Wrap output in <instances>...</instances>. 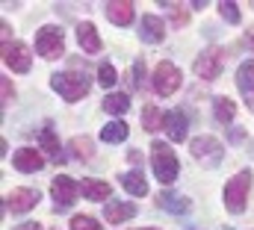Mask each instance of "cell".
Masks as SVG:
<instances>
[{
	"label": "cell",
	"mask_w": 254,
	"mask_h": 230,
	"mask_svg": "<svg viewBox=\"0 0 254 230\" xmlns=\"http://www.w3.org/2000/svg\"><path fill=\"white\" fill-rule=\"evenodd\" d=\"M12 230H42V228H39V222H24V225H18Z\"/></svg>",
	"instance_id": "d6a6232c"
},
{
	"label": "cell",
	"mask_w": 254,
	"mask_h": 230,
	"mask_svg": "<svg viewBox=\"0 0 254 230\" xmlns=\"http://www.w3.org/2000/svg\"><path fill=\"white\" fill-rule=\"evenodd\" d=\"M154 92L157 95H163V98H169V95H175L178 89H181V83H184V74H181V68L175 65V62H160L157 68H154Z\"/></svg>",
	"instance_id": "5b68a950"
},
{
	"label": "cell",
	"mask_w": 254,
	"mask_h": 230,
	"mask_svg": "<svg viewBox=\"0 0 254 230\" xmlns=\"http://www.w3.org/2000/svg\"><path fill=\"white\" fill-rule=\"evenodd\" d=\"M77 42H80V48H83L86 54H98V51H101V36H98L95 24H89V21L77 24Z\"/></svg>",
	"instance_id": "e0dca14e"
},
{
	"label": "cell",
	"mask_w": 254,
	"mask_h": 230,
	"mask_svg": "<svg viewBox=\"0 0 254 230\" xmlns=\"http://www.w3.org/2000/svg\"><path fill=\"white\" fill-rule=\"evenodd\" d=\"M12 166H15L21 174H36V172H42L45 157H42L36 148H18L15 157H12Z\"/></svg>",
	"instance_id": "8fae6325"
},
{
	"label": "cell",
	"mask_w": 254,
	"mask_h": 230,
	"mask_svg": "<svg viewBox=\"0 0 254 230\" xmlns=\"http://www.w3.org/2000/svg\"><path fill=\"white\" fill-rule=\"evenodd\" d=\"M133 86L136 89H145V62L142 59L133 62Z\"/></svg>",
	"instance_id": "4dcf8cb0"
},
{
	"label": "cell",
	"mask_w": 254,
	"mask_h": 230,
	"mask_svg": "<svg viewBox=\"0 0 254 230\" xmlns=\"http://www.w3.org/2000/svg\"><path fill=\"white\" fill-rule=\"evenodd\" d=\"M187 127H190L187 113H181V110H169V113H166L163 130H166V136H169L172 142H184V139H187Z\"/></svg>",
	"instance_id": "5bb4252c"
},
{
	"label": "cell",
	"mask_w": 254,
	"mask_h": 230,
	"mask_svg": "<svg viewBox=\"0 0 254 230\" xmlns=\"http://www.w3.org/2000/svg\"><path fill=\"white\" fill-rule=\"evenodd\" d=\"M122 186H125L133 198H145V195H148V183H145V177H142L139 172L122 174Z\"/></svg>",
	"instance_id": "44dd1931"
},
{
	"label": "cell",
	"mask_w": 254,
	"mask_h": 230,
	"mask_svg": "<svg viewBox=\"0 0 254 230\" xmlns=\"http://www.w3.org/2000/svg\"><path fill=\"white\" fill-rule=\"evenodd\" d=\"M136 213H139V207L133 201H107V207H104V219L110 225H125Z\"/></svg>",
	"instance_id": "7c38bea8"
},
{
	"label": "cell",
	"mask_w": 254,
	"mask_h": 230,
	"mask_svg": "<svg viewBox=\"0 0 254 230\" xmlns=\"http://www.w3.org/2000/svg\"><path fill=\"white\" fill-rule=\"evenodd\" d=\"M151 166H154V177L160 183H175L178 174H181V163H178V154L172 151L169 142H154L151 145Z\"/></svg>",
	"instance_id": "6da1fadb"
},
{
	"label": "cell",
	"mask_w": 254,
	"mask_h": 230,
	"mask_svg": "<svg viewBox=\"0 0 254 230\" xmlns=\"http://www.w3.org/2000/svg\"><path fill=\"white\" fill-rule=\"evenodd\" d=\"M139 39H142L145 45H160V42L166 39V24H163V18L145 15V18H142V33H139Z\"/></svg>",
	"instance_id": "2e32d148"
},
{
	"label": "cell",
	"mask_w": 254,
	"mask_h": 230,
	"mask_svg": "<svg viewBox=\"0 0 254 230\" xmlns=\"http://www.w3.org/2000/svg\"><path fill=\"white\" fill-rule=\"evenodd\" d=\"M163 121H166V113H160L157 107H145V110H142V127H145L148 133L163 130Z\"/></svg>",
	"instance_id": "cb8c5ba5"
},
{
	"label": "cell",
	"mask_w": 254,
	"mask_h": 230,
	"mask_svg": "<svg viewBox=\"0 0 254 230\" xmlns=\"http://www.w3.org/2000/svg\"><path fill=\"white\" fill-rule=\"evenodd\" d=\"M71 230H101V225L92 216H74L71 219Z\"/></svg>",
	"instance_id": "f1b7e54d"
},
{
	"label": "cell",
	"mask_w": 254,
	"mask_h": 230,
	"mask_svg": "<svg viewBox=\"0 0 254 230\" xmlns=\"http://www.w3.org/2000/svg\"><path fill=\"white\" fill-rule=\"evenodd\" d=\"M222 68H225V51L222 48H207L195 59V74L201 80H216L222 74Z\"/></svg>",
	"instance_id": "52a82bcc"
},
{
	"label": "cell",
	"mask_w": 254,
	"mask_h": 230,
	"mask_svg": "<svg viewBox=\"0 0 254 230\" xmlns=\"http://www.w3.org/2000/svg\"><path fill=\"white\" fill-rule=\"evenodd\" d=\"M0 83H3V104H9V98H15V89H12V83H9L6 77H3Z\"/></svg>",
	"instance_id": "1f68e13d"
},
{
	"label": "cell",
	"mask_w": 254,
	"mask_h": 230,
	"mask_svg": "<svg viewBox=\"0 0 254 230\" xmlns=\"http://www.w3.org/2000/svg\"><path fill=\"white\" fill-rule=\"evenodd\" d=\"M39 201H42L39 189L18 186V189H12V192L3 198V210H6V213H15V216H21V213H30V210H33Z\"/></svg>",
	"instance_id": "8992f818"
},
{
	"label": "cell",
	"mask_w": 254,
	"mask_h": 230,
	"mask_svg": "<svg viewBox=\"0 0 254 230\" xmlns=\"http://www.w3.org/2000/svg\"><path fill=\"white\" fill-rule=\"evenodd\" d=\"M104 12H107V18H110L116 27H127V24L133 21V15H136V6H133L130 0H110V3L104 6Z\"/></svg>",
	"instance_id": "9a60e30c"
},
{
	"label": "cell",
	"mask_w": 254,
	"mask_h": 230,
	"mask_svg": "<svg viewBox=\"0 0 254 230\" xmlns=\"http://www.w3.org/2000/svg\"><path fill=\"white\" fill-rule=\"evenodd\" d=\"M36 51L39 57L45 59H60L65 54V36H63V27L57 24H45L39 33H36Z\"/></svg>",
	"instance_id": "277c9868"
},
{
	"label": "cell",
	"mask_w": 254,
	"mask_h": 230,
	"mask_svg": "<svg viewBox=\"0 0 254 230\" xmlns=\"http://www.w3.org/2000/svg\"><path fill=\"white\" fill-rule=\"evenodd\" d=\"M68 148H71V154L77 160H92V139L89 136H74Z\"/></svg>",
	"instance_id": "484cf974"
},
{
	"label": "cell",
	"mask_w": 254,
	"mask_h": 230,
	"mask_svg": "<svg viewBox=\"0 0 254 230\" xmlns=\"http://www.w3.org/2000/svg\"><path fill=\"white\" fill-rule=\"evenodd\" d=\"M190 151L201 163H219L222 160V142L216 136H195L190 142Z\"/></svg>",
	"instance_id": "30bf717a"
},
{
	"label": "cell",
	"mask_w": 254,
	"mask_h": 230,
	"mask_svg": "<svg viewBox=\"0 0 254 230\" xmlns=\"http://www.w3.org/2000/svg\"><path fill=\"white\" fill-rule=\"evenodd\" d=\"M219 12H222V18L228 21V24H240V6L237 3H219Z\"/></svg>",
	"instance_id": "83f0119b"
},
{
	"label": "cell",
	"mask_w": 254,
	"mask_h": 230,
	"mask_svg": "<svg viewBox=\"0 0 254 230\" xmlns=\"http://www.w3.org/2000/svg\"><path fill=\"white\" fill-rule=\"evenodd\" d=\"M213 115H216V121H219V124H225V127H228V124L234 121V115H237V104H234L231 98H225V95H222V98H216V101H213Z\"/></svg>",
	"instance_id": "ffe728a7"
},
{
	"label": "cell",
	"mask_w": 254,
	"mask_h": 230,
	"mask_svg": "<svg viewBox=\"0 0 254 230\" xmlns=\"http://www.w3.org/2000/svg\"><path fill=\"white\" fill-rule=\"evenodd\" d=\"M39 142H42V148H45L54 160H60V157H63V154H60V139H57V133H54V127H51V124H48V127H42Z\"/></svg>",
	"instance_id": "d4e9b609"
},
{
	"label": "cell",
	"mask_w": 254,
	"mask_h": 230,
	"mask_svg": "<svg viewBox=\"0 0 254 230\" xmlns=\"http://www.w3.org/2000/svg\"><path fill=\"white\" fill-rule=\"evenodd\" d=\"M145 230H154V228H145Z\"/></svg>",
	"instance_id": "e575fe53"
},
{
	"label": "cell",
	"mask_w": 254,
	"mask_h": 230,
	"mask_svg": "<svg viewBox=\"0 0 254 230\" xmlns=\"http://www.w3.org/2000/svg\"><path fill=\"white\" fill-rule=\"evenodd\" d=\"M51 86H54V92L65 98L68 104H74V101H80V98H86L89 95V77L83 74V71H63V74H54L51 77Z\"/></svg>",
	"instance_id": "3957f363"
},
{
	"label": "cell",
	"mask_w": 254,
	"mask_h": 230,
	"mask_svg": "<svg viewBox=\"0 0 254 230\" xmlns=\"http://www.w3.org/2000/svg\"><path fill=\"white\" fill-rule=\"evenodd\" d=\"M80 192L89 201H107V198H113V186L107 180H83L80 183Z\"/></svg>",
	"instance_id": "d6986e66"
},
{
	"label": "cell",
	"mask_w": 254,
	"mask_h": 230,
	"mask_svg": "<svg viewBox=\"0 0 254 230\" xmlns=\"http://www.w3.org/2000/svg\"><path fill=\"white\" fill-rule=\"evenodd\" d=\"M127 139V124L125 121H110L104 130H101V142H107V145H119V142H125Z\"/></svg>",
	"instance_id": "7402d4cb"
},
{
	"label": "cell",
	"mask_w": 254,
	"mask_h": 230,
	"mask_svg": "<svg viewBox=\"0 0 254 230\" xmlns=\"http://www.w3.org/2000/svg\"><path fill=\"white\" fill-rule=\"evenodd\" d=\"M166 9H169V15H172V21H175V24H181V27L187 24V18H190V15H187V9H184V6H175V3H166Z\"/></svg>",
	"instance_id": "f546056e"
},
{
	"label": "cell",
	"mask_w": 254,
	"mask_h": 230,
	"mask_svg": "<svg viewBox=\"0 0 254 230\" xmlns=\"http://www.w3.org/2000/svg\"><path fill=\"white\" fill-rule=\"evenodd\" d=\"M254 183V174L252 169H243V172H237L228 183H225V207H228V213H234V216H240L243 210H246V204H249V189H252Z\"/></svg>",
	"instance_id": "7a4b0ae2"
},
{
	"label": "cell",
	"mask_w": 254,
	"mask_h": 230,
	"mask_svg": "<svg viewBox=\"0 0 254 230\" xmlns=\"http://www.w3.org/2000/svg\"><path fill=\"white\" fill-rule=\"evenodd\" d=\"M104 110L110 115H125L127 110H130V95H125V92L107 95V98H104Z\"/></svg>",
	"instance_id": "603a6c76"
},
{
	"label": "cell",
	"mask_w": 254,
	"mask_h": 230,
	"mask_svg": "<svg viewBox=\"0 0 254 230\" xmlns=\"http://www.w3.org/2000/svg\"><path fill=\"white\" fill-rule=\"evenodd\" d=\"M30 62H33L30 59V48L24 42H12V45L6 42L3 45V65L12 68L15 74H27L30 71Z\"/></svg>",
	"instance_id": "9c48e42d"
},
{
	"label": "cell",
	"mask_w": 254,
	"mask_h": 230,
	"mask_svg": "<svg viewBox=\"0 0 254 230\" xmlns=\"http://www.w3.org/2000/svg\"><path fill=\"white\" fill-rule=\"evenodd\" d=\"M237 89H240V95L246 98V104L254 113V59H246L237 68Z\"/></svg>",
	"instance_id": "4fadbf2b"
},
{
	"label": "cell",
	"mask_w": 254,
	"mask_h": 230,
	"mask_svg": "<svg viewBox=\"0 0 254 230\" xmlns=\"http://www.w3.org/2000/svg\"><path fill=\"white\" fill-rule=\"evenodd\" d=\"M51 195H54V204H57V210H68V207H74V201H77V195H80V183H74L71 177H54V183H51Z\"/></svg>",
	"instance_id": "ba28073f"
},
{
	"label": "cell",
	"mask_w": 254,
	"mask_h": 230,
	"mask_svg": "<svg viewBox=\"0 0 254 230\" xmlns=\"http://www.w3.org/2000/svg\"><path fill=\"white\" fill-rule=\"evenodd\" d=\"M157 204H160L166 213H172V216H187L192 210L190 201L181 198V195H175V192H160V195H157Z\"/></svg>",
	"instance_id": "ac0fdd59"
},
{
	"label": "cell",
	"mask_w": 254,
	"mask_h": 230,
	"mask_svg": "<svg viewBox=\"0 0 254 230\" xmlns=\"http://www.w3.org/2000/svg\"><path fill=\"white\" fill-rule=\"evenodd\" d=\"M252 51H254V36H252Z\"/></svg>",
	"instance_id": "836d02e7"
},
{
	"label": "cell",
	"mask_w": 254,
	"mask_h": 230,
	"mask_svg": "<svg viewBox=\"0 0 254 230\" xmlns=\"http://www.w3.org/2000/svg\"><path fill=\"white\" fill-rule=\"evenodd\" d=\"M98 83H101L104 89H110V86L119 83V74H116V68H113L110 62H101V65H98Z\"/></svg>",
	"instance_id": "4316f807"
}]
</instances>
